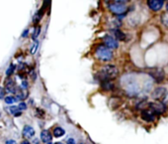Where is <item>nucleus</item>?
Wrapping results in <instances>:
<instances>
[{
    "label": "nucleus",
    "instance_id": "8",
    "mask_svg": "<svg viewBox=\"0 0 168 144\" xmlns=\"http://www.w3.org/2000/svg\"><path fill=\"white\" fill-rule=\"evenodd\" d=\"M4 85H5V92H16L17 87H16V83L13 79L11 78H7L4 82Z\"/></svg>",
    "mask_w": 168,
    "mask_h": 144
},
{
    "label": "nucleus",
    "instance_id": "11",
    "mask_svg": "<svg viewBox=\"0 0 168 144\" xmlns=\"http://www.w3.org/2000/svg\"><path fill=\"white\" fill-rule=\"evenodd\" d=\"M150 77H152L155 80V82L160 83L164 79V72L161 69H155L150 73Z\"/></svg>",
    "mask_w": 168,
    "mask_h": 144
},
{
    "label": "nucleus",
    "instance_id": "31",
    "mask_svg": "<svg viewBox=\"0 0 168 144\" xmlns=\"http://www.w3.org/2000/svg\"><path fill=\"white\" fill-rule=\"evenodd\" d=\"M22 87H23L24 88H28V83L25 82V80H24V82L22 83Z\"/></svg>",
    "mask_w": 168,
    "mask_h": 144
},
{
    "label": "nucleus",
    "instance_id": "20",
    "mask_svg": "<svg viewBox=\"0 0 168 144\" xmlns=\"http://www.w3.org/2000/svg\"><path fill=\"white\" fill-rule=\"evenodd\" d=\"M15 69H16V66L15 65H13V64H11L8 67V69L6 70V76L8 78H10L11 77L12 75H13V73L15 72Z\"/></svg>",
    "mask_w": 168,
    "mask_h": 144
},
{
    "label": "nucleus",
    "instance_id": "3",
    "mask_svg": "<svg viewBox=\"0 0 168 144\" xmlns=\"http://www.w3.org/2000/svg\"><path fill=\"white\" fill-rule=\"evenodd\" d=\"M95 56L102 62H109L113 59L112 50L108 49L104 44H100L95 50Z\"/></svg>",
    "mask_w": 168,
    "mask_h": 144
},
{
    "label": "nucleus",
    "instance_id": "36",
    "mask_svg": "<svg viewBox=\"0 0 168 144\" xmlns=\"http://www.w3.org/2000/svg\"><path fill=\"white\" fill-rule=\"evenodd\" d=\"M81 144H82V143H81Z\"/></svg>",
    "mask_w": 168,
    "mask_h": 144
},
{
    "label": "nucleus",
    "instance_id": "23",
    "mask_svg": "<svg viewBox=\"0 0 168 144\" xmlns=\"http://www.w3.org/2000/svg\"><path fill=\"white\" fill-rule=\"evenodd\" d=\"M4 100H5V102L8 103V104H12V103H14L15 102H17V100L15 97H6Z\"/></svg>",
    "mask_w": 168,
    "mask_h": 144
},
{
    "label": "nucleus",
    "instance_id": "22",
    "mask_svg": "<svg viewBox=\"0 0 168 144\" xmlns=\"http://www.w3.org/2000/svg\"><path fill=\"white\" fill-rule=\"evenodd\" d=\"M40 32H41V27L37 26L36 28H35V30H34L33 35H32V38H33V40H37V38L39 37V35H40Z\"/></svg>",
    "mask_w": 168,
    "mask_h": 144
},
{
    "label": "nucleus",
    "instance_id": "12",
    "mask_svg": "<svg viewBox=\"0 0 168 144\" xmlns=\"http://www.w3.org/2000/svg\"><path fill=\"white\" fill-rule=\"evenodd\" d=\"M22 135L26 139H30V138H32L35 135V129L31 125H25L23 131H22Z\"/></svg>",
    "mask_w": 168,
    "mask_h": 144
},
{
    "label": "nucleus",
    "instance_id": "6",
    "mask_svg": "<svg viewBox=\"0 0 168 144\" xmlns=\"http://www.w3.org/2000/svg\"><path fill=\"white\" fill-rule=\"evenodd\" d=\"M104 45L110 50L117 49L119 47V43H118L117 40L113 36H110V35H107V36L104 37Z\"/></svg>",
    "mask_w": 168,
    "mask_h": 144
},
{
    "label": "nucleus",
    "instance_id": "33",
    "mask_svg": "<svg viewBox=\"0 0 168 144\" xmlns=\"http://www.w3.org/2000/svg\"><path fill=\"white\" fill-rule=\"evenodd\" d=\"M21 144H31V143H30L28 140H24V141H22Z\"/></svg>",
    "mask_w": 168,
    "mask_h": 144
},
{
    "label": "nucleus",
    "instance_id": "15",
    "mask_svg": "<svg viewBox=\"0 0 168 144\" xmlns=\"http://www.w3.org/2000/svg\"><path fill=\"white\" fill-rule=\"evenodd\" d=\"M41 139L42 142L44 143H51V141L52 139V133L49 132V130H43L41 132Z\"/></svg>",
    "mask_w": 168,
    "mask_h": 144
},
{
    "label": "nucleus",
    "instance_id": "9",
    "mask_svg": "<svg viewBox=\"0 0 168 144\" xmlns=\"http://www.w3.org/2000/svg\"><path fill=\"white\" fill-rule=\"evenodd\" d=\"M155 116H156V113H155L153 110L150 109V108L144 109V110H142V118L145 121H148V122L154 121Z\"/></svg>",
    "mask_w": 168,
    "mask_h": 144
},
{
    "label": "nucleus",
    "instance_id": "4",
    "mask_svg": "<svg viewBox=\"0 0 168 144\" xmlns=\"http://www.w3.org/2000/svg\"><path fill=\"white\" fill-rule=\"evenodd\" d=\"M125 1H114L109 5V9L113 14L115 15H123L127 12V5Z\"/></svg>",
    "mask_w": 168,
    "mask_h": 144
},
{
    "label": "nucleus",
    "instance_id": "1",
    "mask_svg": "<svg viewBox=\"0 0 168 144\" xmlns=\"http://www.w3.org/2000/svg\"><path fill=\"white\" fill-rule=\"evenodd\" d=\"M118 74H119V70L116 66L114 65H107L102 67V69L97 73L96 78L100 82H108L111 80L115 78H117Z\"/></svg>",
    "mask_w": 168,
    "mask_h": 144
},
{
    "label": "nucleus",
    "instance_id": "17",
    "mask_svg": "<svg viewBox=\"0 0 168 144\" xmlns=\"http://www.w3.org/2000/svg\"><path fill=\"white\" fill-rule=\"evenodd\" d=\"M52 133H54V137H61V136L64 135L66 131H64L63 128H61V127H59V126H57V127H56V128L54 129Z\"/></svg>",
    "mask_w": 168,
    "mask_h": 144
},
{
    "label": "nucleus",
    "instance_id": "14",
    "mask_svg": "<svg viewBox=\"0 0 168 144\" xmlns=\"http://www.w3.org/2000/svg\"><path fill=\"white\" fill-rule=\"evenodd\" d=\"M27 97H28V92H27L26 90L21 88H17L16 92H15V97H16L17 100H25Z\"/></svg>",
    "mask_w": 168,
    "mask_h": 144
},
{
    "label": "nucleus",
    "instance_id": "13",
    "mask_svg": "<svg viewBox=\"0 0 168 144\" xmlns=\"http://www.w3.org/2000/svg\"><path fill=\"white\" fill-rule=\"evenodd\" d=\"M47 3H49V2H45L44 5H43L42 8L40 9L39 11H38L37 13H36V15H35V16H34V18H33V23H34V24L39 23L40 20L42 19L43 15H44V11H45V10H46L47 6Z\"/></svg>",
    "mask_w": 168,
    "mask_h": 144
},
{
    "label": "nucleus",
    "instance_id": "19",
    "mask_svg": "<svg viewBox=\"0 0 168 144\" xmlns=\"http://www.w3.org/2000/svg\"><path fill=\"white\" fill-rule=\"evenodd\" d=\"M160 19H161V23L168 28V11L164 12V13L161 15V18Z\"/></svg>",
    "mask_w": 168,
    "mask_h": 144
},
{
    "label": "nucleus",
    "instance_id": "18",
    "mask_svg": "<svg viewBox=\"0 0 168 144\" xmlns=\"http://www.w3.org/2000/svg\"><path fill=\"white\" fill-rule=\"evenodd\" d=\"M101 85H102L103 90H107V92H110V90H112L113 88H114V84L110 82V80H108V82H103V83H101Z\"/></svg>",
    "mask_w": 168,
    "mask_h": 144
},
{
    "label": "nucleus",
    "instance_id": "30",
    "mask_svg": "<svg viewBox=\"0 0 168 144\" xmlns=\"http://www.w3.org/2000/svg\"><path fill=\"white\" fill-rule=\"evenodd\" d=\"M6 144H17V142L13 139H9L6 141Z\"/></svg>",
    "mask_w": 168,
    "mask_h": 144
},
{
    "label": "nucleus",
    "instance_id": "35",
    "mask_svg": "<svg viewBox=\"0 0 168 144\" xmlns=\"http://www.w3.org/2000/svg\"><path fill=\"white\" fill-rule=\"evenodd\" d=\"M47 144H52V143H47Z\"/></svg>",
    "mask_w": 168,
    "mask_h": 144
},
{
    "label": "nucleus",
    "instance_id": "29",
    "mask_svg": "<svg viewBox=\"0 0 168 144\" xmlns=\"http://www.w3.org/2000/svg\"><path fill=\"white\" fill-rule=\"evenodd\" d=\"M66 144H76V143H75L74 139H72V138H69V139H67Z\"/></svg>",
    "mask_w": 168,
    "mask_h": 144
},
{
    "label": "nucleus",
    "instance_id": "28",
    "mask_svg": "<svg viewBox=\"0 0 168 144\" xmlns=\"http://www.w3.org/2000/svg\"><path fill=\"white\" fill-rule=\"evenodd\" d=\"M28 34H29V30L27 29V30H25V31L23 32V34H22V37H23V38H26L27 36H28Z\"/></svg>",
    "mask_w": 168,
    "mask_h": 144
},
{
    "label": "nucleus",
    "instance_id": "27",
    "mask_svg": "<svg viewBox=\"0 0 168 144\" xmlns=\"http://www.w3.org/2000/svg\"><path fill=\"white\" fill-rule=\"evenodd\" d=\"M5 92H5V88H0V100L4 97Z\"/></svg>",
    "mask_w": 168,
    "mask_h": 144
},
{
    "label": "nucleus",
    "instance_id": "10",
    "mask_svg": "<svg viewBox=\"0 0 168 144\" xmlns=\"http://www.w3.org/2000/svg\"><path fill=\"white\" fill-rule=\"evenodd\" d=\"M147 4H148L150 9L153 10L155 12H157L163 7L164 1L163 0H149V1L147 2Z\"/></svg>",
    "mask_w": 168,
    "mask_h": 144
},
{
    "label": "nucleus",
    "instance_id": "16",
    "mask_svg": "<svg viewBox=\"0 0 168 144\" xmlns=\"http://www.w3.org/2000/svg\"><path fill=\"white\" fill-rule=\"evenodd\" d=\"M113 33H114V36L116 37L118 40H120V41H125V40H126L127 35L125 34L124 32H122L120 29H115L114 31H113Z\"/></svg>",
    "mask_w": 168,
    "mask_h": 144
},
{
    "label": "nucleus",
    "instance_id": "21",
    "mask_svg": "<svg viewBox=\"0 0 168 144\" xmlns=\"http://www.w3.org/2000/svg\"><path fill=\"white\" fill-rule=\"evenodd\" d=\"M35 114H36L37 117H39V118H44L45 117V114H46V112H44V110L42 109V108H36L35 109Z\"/></svg>",
    "mask_w": 168,
    "mask_h": 144
},
{
    "label": "nucleus",
    "instance_id": "26",
    "mask_svg": "<svg viewBox=\"0 0 168 144\" xmlns=\"http://www.w3.org/2000/svg\"><path fill=\"white\" fill-rule=\"evenodd\" d=\"M19 109L20 110H25L27 108V104L25 102H20V104H19Z\"/></svg>",
    "mask_w": 168,
    "mask_h": 144
},
{
    "label": "nucleus",
    "instance_id": "24",
    "mask_svg": "<svg viewBox=\"0 0 168 144\" xmlns=\"http://www.w3.org/2000/svg\"><path fill=\"white\" fill-rule=\"evenodd\" d=\"M38 48H39V42L36 41V42H35L34 44H33V47H32L31 51H30V52H31V54H32V55H35V54H36Z\"/></svg>",
    "mask_w": 168,
    "mask_h": 144
},
{
    "label": "nucleus",
    "instance_id": "32",
    "mask_svg": "<svg viewBox=\"0 0 168 144\" xmlns=\"http://www.w3.org/2000/svg\"><path fill=\"white\" fill-rule=\"evenodd\" d=\"M21 114H22V112H17L14 114V116H16V117H18V116H20Z\"/></svg>",
    "mask_w": 168,
    "mask_h": 144
},
{
    "label": "nucleus",
    "instance_id": "7",
    "mask_svg": "<svg viewBox=\"0 0 168 144\" xmlns=\"http://www.w3.org/2000/svg\"><path fill=\"white\" fill-rule=\"evenodd\" d=\"M148 107H149L150 109L153 110V112L156 113V115H159V114H161V113H163L165 112V109H166L165 105L160 102L148 103Z\"/></svg>",
    "mask_w": 168,
    "mask_h": 144
},
{
    "label": "nucleus",
    "instance_id": "5",
    "mask_svg": "<svg viewBox=\"0 0 168 144\" xmlns=\"http://www.w3.org/2000/svg\"><path fill=\"white\" fill-rule=\"evenodd\" d=\"M167 95V90L165 88H155L153 90V92H152L151 97L152 98H154L155 100H157V102H161V100H163L165 97H166Z\"/></svg>",
    "mask_w": 168,
    "mask_h": 144
},
{
    "label": "nucleus",
    "instance_id": "2",
    "mask_svg": "<svg viewBox=\"0 0 168 144\" xmlns=\"http://www.w3.org/2000/svg\"><path fill=\"white\" fill-rule=\"evenodd\" d=\"M122 83H123V85L125 87L126 92L129 93L130 95H137L139 93L140 87L139 85L137 78L132 77L131 75L126 76V77H124L122 79Z\"/></svg>",
    "mask_w": 168,
    "mask_h": 144
},
{
    "label": "nucleus",
    "instance_id": "34",
    "mask_svg": "<svg viewBox=\"0 0 168 144\" xmlns=\"http://www.w3.org/2000/svg\"><path fill=\"white\" fill-rule=\"evenodd\" d=\"M56 144H62V143H61V142H56Z\"/></svg>",
    "mask_w": 168,
    "mask_h": 144
},
{
    "label": "nucleus",
    "instance_id": "25",
    "mask_svg": "<svg viewBox=\"0 0 168 144\" xmlns=\"http://www.w3.org/2000/svg\"><path fill=\"white\" fill-rule=\"evenodd\" d=\"M18 109H19V107H15V105H13V107H9V112L10 113H12V114H15L17 112H18Z\"/></svg>",
    "mask_w": 168,
    "mask_h": 144
}]
</instances>
